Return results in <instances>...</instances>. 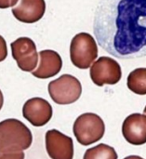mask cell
<instances>
[{
  "label": "cell",
  "mask_w": 146,
  "mask_h": 159,
  "mask_svg": "<svg viewBox=\"0 0 146 159\" xmlns=\"http://www.w3.org/2000/svg\"><path fill=\"white\" fill-rule=\"evenodd\" d=\"M101 48L118 59L146 56V0H101L93 19Z\"/></svg>",
  "instance_id": "6da1fadb"
},
{
  "label": "cell",
  "mask_w": 146,
  "mask_h": 159,
  "mask_svg": "<svg viewBox=\"0 0 146 159\" xmlns=\"http://www.w3.org/2000/svg\"><path fill=\"white\" fill-rule=\"evenodd\" d=\"M32 142L31 130L20 120L8 118L0 122V153L26 150Z\"/></svg>",
  "instance_id": "7a4b0ae2"
},
{
  "label": "cell",
  "mask_w": 146,
  "mask_h": 159,
  "mask_svg": "<svg viewBox=\"0 0 146 159\" xmlns=\"http://www.w3.org/2000/svg\"><path fill=\"white\" fill-rule=\"evenodd\" d=\"M98 57V46L94 37L89 33L75 34L70 44L72 63L79 69H88Z\"/></svg>",
  "instance_id": "3957f363"
},
{
  "label": "cell",
  "mask_w": 146,
  "mask_h": 159,
  "mask_svg": "<svg viewBox=\"0 0 146 159\" xmlns=\"http://www.w3.org/2000/svg\"><path fill=\"white\" fill-rule=\"evenodd\" d=\"M73 131L77 142L84 146H88L99 142L103 137L105 125L98 115L86 113L76 118Z\"/></svg>",
  "instance_id": "277c9868"
},
{
  "label": "cell",
  "mask_w": 146,
  "mask_h": 159,
  "mask_svg": "<svg viewBox=\"0 0 146 159\" xmlns=\"http://www.w3.org/2000/svg\"><path fill=\"white\" fill-rule=\"evenodd\" d=\"M48 89L52 101L62 105L75 102L82 93L80 81L71 75H62L49 82Z\"/></svg>",
  "instance_id": "5b68a950"
},
{
  "label": "cell",
  "mask_w": 146,
  "mask_h": 159,
  "mask_svg": "<svg viewBox=\"0 0 146 159\" xmlns=\"http://www.w3.org/2000/svg\"><path fill=\"white\" fill-rule=\"evenodd\" d=\"M92 82L103 87L104 85H116L122 77L121 66L110 57H100L90 67L89 71Z\"/></svg>",
  "instance_id": "8992f818"
},
{
  "label": "cell",
  "mask_w": 146,
  "mask_h": 159,
  "mask_svg": "<svg viewBox=\"0 0 146 159\" xmlns=\"http://www.w3.org/2000/svg\"><path fill=\"white\" fill-rule=\"evenodd\" d=\"M13 59L23 72H33L38 63V56L34 42L29 37H19L10 44Z\"/></svg>",
  "instance_id": "52a82bcc"
},
{
  "label": "cell",
  "mask_w": 146,
  "mask_h": 159,
  "mask_svg": "<svg viewBox=\"0 0 146 159\" xmlns=\"http://www.w3.org/2000/svg\"><path fill=\"white\" fill-rule=\"evenodd\" d=\"M46 149L51 159H73L74 143L72 138L64 135L57 129L47 131Z\"/></svg>",
  "instance_id": "ba28073f"
},
{
  "label": "cell",
  "mask_w": 146,
  "mask_h": 159,
  "mask_svg": "<svg viewBox=\"0 0 146 159\" xmlns=\"http://www.w3.org/2000/svg\"><path fill=\"white\" fill-rule=\"evenodd\" d=\"M23 117L34 127H42L52 117V107L42 98H32L22 107Z\"/></svg>",
  "instance_id": "9c48e42d"
},
{
  "label": "cell",
  "mask_w": 146,
  "mask_h": 159,
  "mask_svg": "<svg viewBox=\"0 0 146 159\" xmlns=\"http://www.w3.org/2000/svg\"><path fill=\"white\" fill-rule=\"evenodd\" d=\"M122 134L125 140L132 145L146 143V115L129 116L123 122Z\"/></svg>",
  "instance_id": "30bf717a"
},
{
  "label": "cell",
  "mask_w": 146,
  "mask_h": 159,
  "mask_svg": "<svg viewBox=\"0 0 146 159\" xmlns=\"http://www.w3.org/2000/svg\"><path fill=\"white\" fill-rule=\"evenodd\" d=\"M45 11V0H20L19 4L12 8L13 16L23 23H34L40 20Z\"/></svg>",
  "instance_id": "8fae6325"
},
{
  "label": "cell",
  "mask_w": 146,
  "mask_h": 159,
  "mask_svg": "<svg viewBox=\"0 0 146 159\" xmlns=\"http://www.w3.org/2000/svg\"><path fill=\"white\" fill-rule=\"evenodd\" d=\"M62 67V60L60 54L54 50L46 49L39 52V64L32 75L40 79H47L59 74Z\"/></svg>",
  "instance_id": "7c38bea8"
},
{
  "label": "cell",
  "mask_w": 146,
  "mask_h": 159,
  "mask_svg": "<svg viewBox=\"0 0 146 159\" xmlns=\"http://www.w3.org/2000/svg\"><path fill=\"white\" fill-rule=\"evenodd\" d=\"M128 88L135 94L146 95V68H137L128 76Z\"/></svg>",
  "instance_id": "4fadbf2b"
},
{
  "label": "cell",
  "mask_w": 146,
  "mask_h": 159,
  "mask_svg": "<svg viewBox=\"0 0 146 159\" xmlns=\"http://www.w3.org/2000/svg\"><path fill=\"white\" fill-rule=\"evenodd\" d=\"M83 159H117V154L113 147L101 143L88 149Z\"/></svg>",
  "instance_id": "5bb4252c"
},
{
  "label": "cell",
  "mask_w": 146,
  "mask_h": 159,
  "mask_svg": "<svg viewBox=\"0 0 146 159\" xmlns=\"http://www.w3.org/2000/svg\"><path fill=\"white\" fill-rule=\"evenodd\" d=\"M25 156L22 151L0 153V159H24Z\"/></svg>",
  "instance_id": "9a60e30c"
},
{
  "label": "cell",
  "mask_w": 146,
  "mask_h": 159,
  "mask_svg": "<svg viewBox=\"0 0 146 159\" xmlns=\"http://www.w3.org/2000/svg\"><path fill=\"white\" fill-rule=\"evenodd\" d=\"M7 56V48L6 40L3 36L0 35V62L5 61V59Z\"/></svg>",
  "instance_id": "2e32d148"
},
{
  "label": "cell",
  "mask_w": 146,
  "mask_h": 159,
  "mask_svg": "<svg viewBox=\"0 0 146 159\" xmlns=\"http://www.w3.org/2000/svg\"><path fill=\"white\" fill-rule=\"evenodd\" d=\"M19 0H0V8H8L15 7Z\"/></svg>",
  "instance_id": "e0dca14e"
},
{
  "label": "cell",
  "mask_w": 146,
  "mask_h": 159,
  "mask_svg": "<svg viewBox=\"0 0 146 159\" xmlns=\"http://www.w3.org/2000/svg\"><path fill=\"white\" fill-rule=\"evenodd\" d=\"M3 103H4V97H3L2 91L0 90V110H1L2 107H3Z\"/></svg>",
  "instance_id": "ac0fdd59"
},
{
  "label": "cell",
  "mask_w": 146,
  "mask_h": 159,
  "mask_svg": "<svg viewBox=\"0 0 146 159\" xmlns=\"http://www.w3.org/2000/svg\"><path fill=\"white\" fill-rule=\"evenodd\" d=\"M124 159H144L141 157H138V156H130V157H127Z\"/></svg>",
  "instance_id": "d6986e66"
},
{
  "label": "cell",
  "mask_w": 146,
  "mask_h": 159,
  "mask_svg": "<svg viewBox=\"0 0 146 159\" xmlns=\"http://www.w3.org/2000/svg\"><path fill=\"white\" fill-rule=\"evenodd\" d=\"M144 114L146 115V106H145V108H144Z\"/></svg>",
  "instance_id": "ffe728a7"
}]
</instances>
